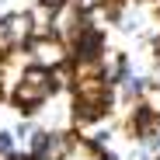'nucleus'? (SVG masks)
<instances>
[{"label": "nucleus", "mask_w": 160, "mask_h": 160, "mask_svg": "<svg viewBox=\"0 0 160 160\" xmlns=\"http://www.w3.org/2000/svg\"><path fill=\"white\" fill-rule=\"evenodd\" d=\"M94 160H122V157H118L115 150H108V146H104V150H98V153H94Z\"/></svg>", "instance_id": "nucleus-12"}, {"label": "nucleus", "mask_w": 160, "mask_h": 160, "mask_svg": "<svg viewBox=\"0 0 160 160\" xmlns=\"http://www.w3.org/2000/svg\"><path fill=\"white\" fill-rule=\"evenodd\" d=\"M108 56V42H104V28L87 24L73 42H70V59L73 63H101Z\"/></svg>", "instance_id": "nucleus-3"}, {"label": "nucleus", "mask_w": 160, "mask_h": 160, "mask_svg": "<svg viewBox=\"0 0 160 160\" xmlns=\"http://www.w3.org/2000/svg\"><path fill=\"white\" fill-rule=\"evenodd\" d=\"M73 153H77V132L52 129L49 132V146H45V160H73Z\"/></svg>", "instance_id": "nucleus-6"}, {"label": "nucleus", "mask_w": 160, "mask_h": 160, "mask_svg": "<svg viewBox=\"0 0 160 160\" xmlns=\"http://www.w3.org/2000/svg\"><path fill=\"white\" fill-rule=\"evenodd\" d=\"M59 91H56V80H52V70H42V66H24L21 70V80L14 84V91L7 94L11 104L24 115V118H35L42 108H45V101H52Z\"/></svg>", "instance_id": "nucleus-1"}, {"label": "nucleus", "mask_w": 160, "mask_h": 160, "mask_svg": "<svg viewBox=\"0 0 160 160\" xmlns=\"http://www.w3.org/2000/svg\"><path fill=\"white\" fill-rule=\"evenodd\" d=\"M35 129H38V125H35L32 118H24L21 125H14L11 132H14V139H18V146H28V139H32V132H35Z\"/></svg>", "instance_id": "nucleus-9"}, {"label": "nucleus", "mask_w": 160, "mask_h": 160, "mask_svg": "<svg viewBox=\"0 0 160 160\" xmlns=\"http://www.w3.org/2000/svg\"><path fill=\"white\" fill-rule=\"evenodd\" d=\"M73 4L84 11V14H94L98 7H104V4H108V0H73Z\"/></svg>", "instance_id": "nucleus-10"}, {"label": "nucleus", "mask_w": 160, "mask_h": 160, "mask_svg": "<svg viewBox=\"0 0 160 160\" xmlns=\"http://www.w3.org/2000/svg\"><path fill=\"white\" fill-rule=\"evenodd\" d=\"M0 4H4V0H0Z\"/></svg>", "instance_id": "nucleus-13"}, {"label": "nucleus", "mask_w": 160, "mask_h": 160, "mask_svg": "<svg viewBox=\"0 0 160 160\" xmlns=\"http://www.w3.org/2000/svg\"><path fill=\"white\" fill-rule=\"evenodd\" d=\"M87 24H91V21H87V14L80 11L73 0H66L63 7H56V18H52V35H59L63 42H73L80 32L87 28Z\"/></svg>", "instance_id": "nucleus-4"}, {"label": "nucleus", "mask_w": 160, "mask_h": 160, "mask_svg": "<svg viewBox=\"0 0 160 160\" xmlns=\"http://www.w3.org/2000/svg\"><path fill=\"white\" fill-rule=\"evenodd\" d=\"M32 21V32L35 35H52V18H56V11H52L49 4H42V0H35V4L24 11Z\"/></svg>", "instance_id": "nucleus-7"}, {"label": "nucleus", "mask_w": 160, "mask_h": 160, "mask_svg": "<svg viewBox=\"0 0 160 160\" xmlns=\"http://www.w3.org/2000/svg\"><path fill=\"white\" fill-rule=\"evenodd\" d=\"M21 52L32 66H42V70H56L70 63V42H63L59 35H35Z\"/></svg>", "instance_id": "nucleus-2"}, {"label": "nucleus", "mask_w": 160, "mask_h": 160, "mask_svg": "<svg viewBox=\"0 0 160 160\" xmlns=\"http://www.w3.org/2000/svg\"><path fill=\"white\" fill-rule=\"evenodd\" d=\"M136 143H139V146H146L150 153H160V122H153V125L143 132V136H139Z\"/></svg>", "instance_id": "nucleus-8"}, {"label": "nucleus", "mask_w": 160, "mask_h": 160, "mask_svg": "<svg viewBox=\"0 0 160 160\" xmlns=\"http://www.w3.org/2000/svg\"><path fill=\"white\" fill-rule=\"evenodd\" d=\"M0 28H4V35H7L11 49H24V45H28V42L35 38V32H32V21H28V14H24V11H18V14H4Z\"/></svg>", "instance_id": "nucleus-5"}, {"label": "nucleus", "mask_w": 160, "mask_h": 160, "mask_svg": "<svg viewBox=\"0 0 160 160\" xmlns=\"http://www.w3.org/2000/svg\"><path fill=\"white\" fill-rule=\"evenodd\" d=\"M153 157H157V153H150V150L139 146V143H136V150H129V160H153Z\"/></svg>", "instance_id": "nucleus-11"}]
</instances>
